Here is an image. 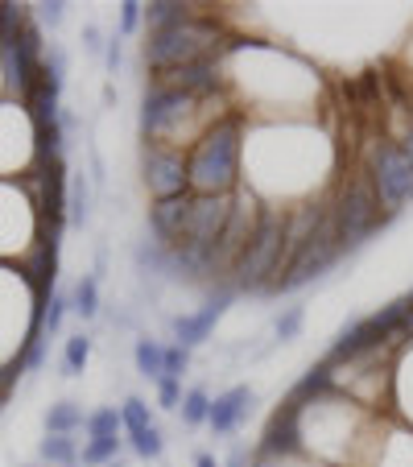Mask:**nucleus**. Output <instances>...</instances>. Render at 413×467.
I'll return each mask as SVG.
<instances>
[{"label": "nucleus", "instance_id": "f257e3e1", "mask_svg": "<svg viewBox=\"0 0 413 467\" xmlns=\"http://www.w3.org/2000/svg\"><path fill=\"white\" fill-rule=\"evenodd\" d=\"M240 137L244 124L240 116H223L202 129L199 145L186 153L191 166V194H232L240 182Z\"/></svg>", "mask_w": 413, "mask_h": 467}, {"label": "nucleus", "instance_id": "f03ea898", "mask_svg": "<svg viewBox=\"0 0 413 467\" xmlns=\"http://www.w3.org/2000/svg\"><path fill=\"white\" fill-rule=\"evenodd\" d=\"M282 248H285V212L282 207H264L261 223H256L248 248L236 256L232 265V290H253L264 294L277 282V265H282Z\"/></svg>", "mask_w": 413, "mask_h": 467}, {"label": "nucleus", "instance_id": "7ed1b4c3", "mask_svg": "<svg viewBox=\"0 0 413 467\" xmlns=\"http://www.w3.org/2000/svg\"><path fill=\"white\" fill-rule=\"evenodd\" d=\"M215 46H220V26L191 13V17L178 21V26L158 29V34L145 37V62H150L158 75H166V71L186 67V62L212 58Z\"/></svg>", "mask_w": 413, "mask_h": 467}, {"label": "nucleus", "instance_id": "20e7f679", "mask_svg": "<svg viewBox=\"0 0 413 467\" xmlns=\"http://www.w3.org/2000/svg\"><path fill=\"white\" fill-rule=\"evenodd\" d=\"M364 174H368L385 215H401L413 203V161L405 158L397 141H372Z\"/></svg>", "mask_w": 413, "mask_h": 467}, {"label": "nucleus", "instance_id": "39448f33", "mask_svg": "<svg viewBox=\"0 0 413 467\" xmlns=\"http://www.w3.org/2000/svg\"><path fill=\"white\" fill-rule=\"evenodd\" d=\"M385 220L388 215L380 212V199H377V191H372L368 174H360V178L347 182V191H343L339 207H335V215H331L335 236H339L343 253H347V248H360Z\"/></svg>", "mask_w": 413, "mask_h": 467}, {"label": "nucleus", "instance_id": "423d86ee", "mask_svg": "<svg viewBox=\"0 0 413 467\" xmlns=\"http://www.w3.org/2000/svg\"><path fill=\"white\" fill-rule=\"evenodd\" d=\"M339 256H343L339 236H335V223L326 220L323 228H318L315 236L298 248V253H294V261L285 265V277H277V282L269 285V294H290V290H298V285L315 282V277H323Z\"/></svg>", "mask_w": 413, "mask_h": 467}, {"label": "nucleus", "instance_id": "0eeeda50", "mask_svg": "<svg viewBox=\"0 0 413 467\" xmlns=\"http://www.w3.org/2000/svg\"><path fill=\"white\" fill-rule=\"evenodd\" d=\"M194 112H199V99L194 96L153 83V88L145 91V104H141V137H145V145H161V137H170V132H174L182 120H191Z\"/></svg>", "mask_w": 413, "mask_h": 467}, {"label": "nucleus", "instance_id": "6e6552de", "mask_svg": "<svg viewBox=\"0 0 413 467\" xmlns=\"http://www.w3.org/2000/svg\"><path fill=\"white\" fill-rule=\"evenodd\" d=\"M141 182H145V191L153 194V203L191 194V166H186V153L174 150V145H145Z\"/></svg>", "mask_w": 413, "mask_h": 467}, {"label": "nucleus", "instance_id": "1a4fd4ad", "mask_svg": "<svg viewBox=\"0 0 413 467\" xmlns=\"http://www.w3.org/2000/svg\"><path fill=\"white\" fill-rule=\"evenodd\" d=\"M232 212H236L232 194H194L182 244H194V248H207V253H212V248L220 244V236L228 232Z\"/></svg>", "mask_w": 413, "mask_h": 467}, {"label": "nucleus", "instance_id": "9d476101", "mask_svg": "<svg viewBox=\"0 0 413 467\" xmlns=\"http://www.w3.org/2000/svg\"><path fill=\"white\" fill-rule=\"evenodd\" d=\"M232 298H236V290H232V285H223L220 294H212V298L202 302L199 315H178V318H170V331H174V339H178L182 348L207 344V339H212V331H215V323H220V315L228 310Z\"/></svg>", "mask_w": 413, "mask_h": 467}, {"label": "nucleus", "instance_id": "9b49d317", "mask_svg": "<svg viewBox=\"0 0 413 467\" xmlns=\"http://www.w3.org/2000/svg\"><path fill=\"white\" fill-rule=\"evenodd\" d=\"M153 83H161V88H174V91H186V96H194L202 104L207 96H215V91L223 88L220 79V58H199V62H186V67H178V71H166L158 75Z\"/></svg>", "mask_w": 413, "mask_h": 467}, {"label": "nucleus", "instance_id": "f8f14e48", "mask_svg": "<svg viewBox=\"0 0 413 467\" xmlns=\"http://www.w3.org/2000/svg\"><path fill=\"white\" fill-rule=\"evenodd\" d=\"M298 451H302V410L294 406V401H285V406L273 414L269 431H264L261 455L285 459V455H298Z\"/></svg>", "mask_w": 413, "mask_h": 467}, {"label": "nucleus", "instance_id": "ddd939ff", "mask_svg": "<svg viewBox=\"0 0 413 467\" xmlns=\"http://www.w3.org/2000/svg\"><path fill=\"white\" fill-rule=\"evenodd\" d=\"M191 203L194 194H178V199H161L150 207V232L158 244H178L186 236V220H191Z\"/></svg>", "mask_w": 413, "mask_h": 467}, {"label": "nucleus", "instance_id": "4468645a", "mask_svg": "<svg viewBox=\"0 0 413 467\" xmlns=\"http://www.w3.org/2000/svg\"><path fill=\"white\" fill-rule=\"evenodd\" d=\"M248 410H253V389L236 385V389H228L223 397L212 401V418H207V426H212L215 434H232L248 418Z\"/></svg>", "mask_w": 413, "mask_h": 467}, {"label": "nucleus", "instance_id": "2eb2a0df", "mask_svg": "<svg viewBox=\"0 0 413 467\" xmlns=\"http://www.w3.org/2000/svg\"><path fill=\"white\" fill-rule=\"evenodd\" d=\"M335 389V364L331 360H323V364H315V368L306 372V377L298 380V389H294L285 401H294V406H306V401H315V397H323V393H331Z\"/></svg>", "mask_w": 413, "mask_h": 467}, {"label": "nucleus", "instance_id": "dca6fc26", "mask_svg": "<svg viewBox=\"0 0 413 467\" xmlns=\"http://www.w3.org/2000/svg\"><path fill=\"white\" fill-rule=\"evenodd\" d=\"M132 360H137V372H141L145 380H161V377H166V348H161L158 339H137Z\"/></svg>", "mask_w": 413, "mask_h": 467}, {"label": "nucleus", "instance_id": "f3484780", "mask_svg": "<svg viewBox=\"0 0 413 467\" xmlns=\"http://www.w3.org/2000/svg\"><path fill=\"white\" fill-rule=\"evenodd\" d=\"M79 426H88V418H83V410L75 401H54L46 410V434H75Z\"/></svg>", "mask_w": 413, "mask_h": 467}, {"label": "nucleus", "instance_id": "a211bd4d", "mask_svg": "<svg viewBox=\"0 0 413 467\" xmlns=\"http://www.w3.org/2000/svg\"><path fill=\"white\" fill-rule=\"evenodd\" d=\"M42 459L54 467H71L79 463V442H75V434H46L42 439Z\"/></svg>", "mask_w": 413, "mask_h": 467}, {"label": "nucleus", "instance_id": "6ab92c4d", "mask_svg": "<svg viewBox=\"0 0 413 467\" xmlns=\"http://www.w3.org/2000/svg\"><path fill=\"white\" fill-rule=\"evenodd\" d=\"M186 17H191V5H178V0H153V5H145V21H150V34L178 26V21H186Z\"/></svg>", "mask_w": 413, "mask_h": 467}, {"label": "nucleus", "instance_id": "aec40b11", "mask_svg": "<svg viewBox=\"0 0 413 467\" xmlns=\"http://www.w3.org/2000/svg\"><path fill=\"white\" fill-rule=\"evenodd\" d=\"M132 261H137L141 274H170V248L158 244V240H141L137 253H132Z\"/></svg>", "mask_w": 413, "mask_h": 467}, {"label": "nucleus", "instance_id": "412c9836", "mask_svg": "<svg viewBox=\"0 0 413 467\" xmlns=\"http://www.w3.org/2000/svg\"><path fill=\"white\" fill-rule=\"evenodd\" d=\"M67 191H71V199H67V212H71V223H88L91 220V182L83 174H75L71 182H67Z\"/></svg>", "mask_w": 413, "mask_h": 467}, {"label": "nucleus", "instance_id": "4be33fe9", "mask_svg": "<svg viewBox=\"0 0 413 467\" xmlns=\"http://www.w3.org/2000/svg\"><path fill=\"white\" fill-rule=\"evenodd\" d=\"M88 439H120V431H124V418H120V410H112V406H104V410H96V414H88Z\"/></svg>", "mask_w": 413, "mask_h": 467}, {"label": "nucleus", "instance_id": "5701e85b", "mask_svg": "<svg viewBox=\"0 0 413 467\" xmlns=\"http://www.w3.org/2000/svg\"><path fill=\"white\" fill-rule=\"evenodd\" d=\"M88 360H91V339L79 331V336H71L67 348H62V377H79L88 368Z\"/></svg>", "mask_w": 413, "mask_h": 467}, {"label": "nucleus", "instance_id": "b1692460", "mask_svg": "<svg viewBox=\"0 0 413 467\" xmlns=\"http://www.w3.org/2000/svg\"><path fill=\"white\" fill-rule=\"evenodd\" d=\"M71 310L79 318H96L99 315V282H96V277H79V282H75Z\"/></svg>", "mask_w": 413, "mask_h": 467}, {"label": "nucleus", "instance_id": "393cba45", "mask_svg": "<svg viewBox=\"0 0 413 467\" xmlns=\"http://www.w3.org/2000/svg\"><path fill=\"white\" fill-rule=\"evenodd\" d=\"M120 459V439H88V447H79L83 467H108Z\"/></svg>", "mask_w": 413, "mask_h": 467}, {"label": "nucleus", "instance_id": "a878e982", "mask_svg": "<svg viewBox=\"0 0 413 467\" xmlns=\"http://www.w3.org/2000/svg\"><path fill=\"white\" fill-rule=\"evenodd\" d=\"M120 418H124V431L129 434H141V431H150L153 426V414H150V406H145L141 397H124Z\"/></svg>", "mask_w": 413, "mask_h": 467}, {"label": "nucleus", "instance_id": "bb28decb", "mask_svg": "<svg viewBox=\"0 0 413 467\" xmlns=\"http://www.w3.org/2000/svg\"><path fill=\"white\" fill-rule=\"evenodd\" d=\"M178 410H182V422L186 426H202L207 418H212V397L202 393V389H191V393L182 397V406H178Z\"/></svg>", "mask_w": 413, "mask_h": 467}, {"label": "nucleus", "instance_id": "cd10ccee", "mask_svg": "<svg viewBox=\"0 0 413 467\" xmlns=\"http://www.w3.org/2000/svg\"><path fill=\"white\" fill-rule=\"evenodd\" d=\"M67 310H71V294L50 290V298H46V336H58V327H62V318H67Z\"/></svg>", "mask_w": 413, "mask_h": 467}, {"label": "nucleus", "instance_id": "c85d7f7f", "mask_svg": "<svg viewBox=\"0 0 413 467\" xmlns=\"http://www.w3.org/2000/svg\"><path fill=\"white\" fill-rule=\"evenodd\" d=\"M129 442L141 459H161V451H166V439H161L158 426H150V431H141V434H129Z\"/></svg>", "mask_w": 413, "mask_h": 467}, {"label": "nucleus", "instance_id": "c756f323", "mask_svg": "<svg viewBox=\"0 0 413 467\" xmlns=\"http://www.w3.org/2000/svg\"><path fill=\"white\" fill-rule=\"evenodd\" d=\"M302 318H306V310H302V306H290L282 318H277V327H273V331H277V339H282V344L302 331Z\"/></svg>", "mask_w": 413, "mask_h": 467}, {"label": "nucleus", "instance_id": "7c9ffc66", "mask_svg": "<svg viewBox=\"0 0 413 467\" xmlns=\"http://www.w3.org/2000/svg\"><path fill=\"white\" fill-rule=\"evenodd\" d=\"M42 360H46V339H26V352L17 356L21 372H37L42 368Z\"/></svg>", "mask_w": 413, "mask_h": 467}, {"label": "nucleus", "instance_id": "2f4dec72", "mask_svg": "<svg viewBox=\"0 0 413 467\" xmlns=\"http://www.w3.org/2000/svg\"><path fill=\"white\" fill-rule=\"evenodd\" d=\"M186 364H191V348H182V344H174V348H166V377H174V380H182V372H186Z\"/></svg>", "mask_w": 413, "mask_h": 467}, {"label": "nucleus", "instance_id": "473e14b6", "mask_svg": "<svg viewBox=\"0 0 413 467\" xmlns=\"http://www.w3.org/2000/svg\"><path fill=\"white\" fill-rule=\"evenodd\" d=\"M158 401H161L166 410H178V406H182V380L161 377V380H158Z\"/></svg>", "mask_w": 413, "mask_h": 467}, {"label": "nucleus", "instance_id": "72a5a7b5", "mask_svg": "<svg viewBox=\"0 0 413 467\" xmlns=\"http://www.w3.org/2000/svg\"><path fill=\"white\" fill-rule=\"evenodd\" d=\"M42 75H50L54 83H62L67 79V54L58 50V46H50V54L42 58Z\"/></svg>", "mask_w": 413, "mask_h": 467}, {"label": "nucleus", "instance_id": "f704fd0d", "mask_svg": "<svg viewBox=\"0 0 413 467\" xmlns=\"http://www.w3.org/2000/svg\"><path fill=\"white\" fill-rule=\"evenodd\" d=\"M141 13H145V5H137V0H124V5H120V37L132 34V29L141 26Z\"/></svg>", "mask_w": 413, "mask_h": 467}, {"label": "nucleus", "instance_id": "c9c22d12", "mask_svg": "<svg viewBox=\"0 0 413 467\" xmlns=\"http://www.w3.org/2000/svg\"><path fill=\"white\" fill-rule=\"evenodd\" d=\"M124 37L120 34H112V42H108V50H104V67H108V75H116L120 71V58H124Z\"/></svg>", "mask_w": 413, "mask_h": 467}, {"label": "nucleus", "instance_id": "e433bc0d", "mask_svg": "<svg viewBox=\"0 0 413 467\" xmlns=\"http://www.w3.org/2000/svg\"><path fill=\"white\" fill-rule=\"evenodd\" d=\"M83 46H88L91 54H99V50H104V42H99V26H91V21H88V26H83Z\"/></svg>", "mask_w": 413, "mask_h": 467}, {"label": "nucleus", "instance_id": "4c0bfd02", "mask_svg": "<svg viewBox=\"0 0 413 467\" xmlns=\"http://www.w3.org/2000/svg\"><path fill=\"white\" fill-rule=\"evenodd\" d=\"M62 9H67V5H37V17H42L46 26H58V21H62Z\"/></svg>", "mask_w": 413, "mask_h": 467}, {"label": "nucleus", "instance_id": "58836bf2", "mask_svg": "<svg viewBox=\"0 0 413 467\" xmlns=\"http://www.w3.org/2000/svg\"><path fill=\"white\" fill-rule=\"evenodd\" d=\"M397 145H401V153L413 161V129H405V132H401V141H397Z\"/></svg>", "mask_w": 413, "mask_h": 467}, {"label": "nucleus", "instance_id": "ea45409f", "mask_svg": "<svg viewBox=\"0 0 413 467\" xmlns=\"http://www.w3.org/2000/svg\"><path fill=\"white\" fill-rule=\"evenodd\" d=\"M228 467H248V455H244V451H232V455H228Z\"/></svg>", "mask_w": 413, "mask_h": 467}, {"label": "nucleus", "instance_id": "a19ab883", "mask_svg": "<svg viewBox=\"0 0 413 467\" xmlns=\"http://www.w3.org/2000/svg\"><path fill=\"white\" fill-rule=\"evenodd\" d=\"M401 336H405V339H413V306H409V310H405V323H401Z\"/></svg>", "mask_w": 413, "mask_h": 467}, {"label": "nucleus", "instance_id": "79ce46f5", "mask_svg": "<svg viewBox=\"0 0 413 467\" xmlns=\"http://www.w3.org/2000/svg\"><path fill=\"white\" fill-rule=\"evenodd\" d=\"M194 467H215V459L212 455H199V459H194Z\"/></svg>", "mask_w": 413, "mask_h": 467}, {"label": "nucleus", "instance_id": "37998d69", "mask_svg": "<svg viewBox=\"0 0 413 467\" xmlns=\"http://www.w3.org/2000/svg\"><path fill=\"white\" fill-rule=\"evenodd\" d=\"M108 467H124V463H120V459H116V463H108Z\"/></svg>", "mask_w": 413, "mask_h": 467}, {"label": "nucleus", "instance_id": "c03bdc74", "mask_svg": "<svg viewBox=\"0 0 413 467\" xmlns=\"http://www.w3.org/2000/svg\"><path fill=\"white\" fill-rule=\"evenodd\" d=\"M409 306H413V294H409Z\"/></svg>", "mask_w": 413, "mask_h": 467}, {"label": "nucleus", "instance_id": "a18cd8bd", "mask_svg": "<svg viewBox=\"0 0 413 467\" xmlns=\"http://www.w3.org/2000/svg\"><path fill=\"white\" fill-rule=\"evenodd\" d=\"M409 112H413V108H409Z\"/></svg>", "mask_w": 413, "mask_h": 467}]
</instances>
